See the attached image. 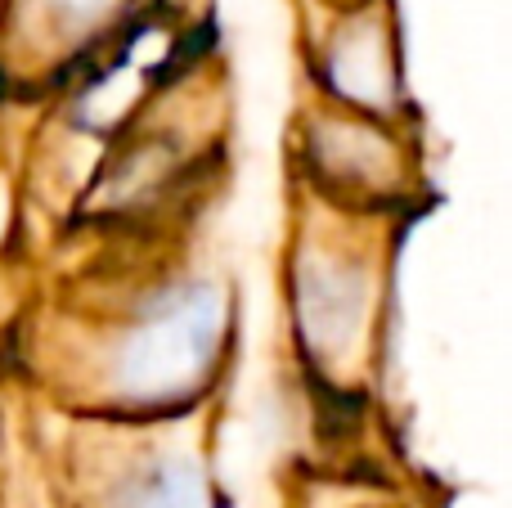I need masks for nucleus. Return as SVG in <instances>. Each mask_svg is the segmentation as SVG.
Instances as JSON below:
<instances>
[{"label": "nucleus", "instance_id": "1", "mask_svg": "<svg viewBox=\"0 0 512 508\" xmlns=\"http://www.w3.org/2000/svg\"><path fill=\"white\" fill-rule=\"evenodd\" d=\"M230 311L216 284H176L149 297L108 356V396L122 410H176L216 374Z\"/></svg>", "mask_w": 512, "mask_h": 508}, {"label": "nucleus", "instance_id": "2", "mask_svg": "<svg viewBox=\"0 0 512 508\" xmlns=\"http://www.w3.org/2000/svg\"><path fill=\"white\" fill-rule=\"evenodd\" d=\"M369 270L355 261L301 257L297 270V320L301 338L315 356L342 365L351 351H360L364 324H369Z\"/></svg>", "mask_w": 512, "mask_h": 508}, {"label": "nucleus", "instance_id": "3", "mask_svg": "<svg viewBox=\"0 0 512 508\" xmlns=\"http://www.w3.org/2000/svg\"><path fill=\"white\" fill-rule=\"evenodd\" d=\"M396 149L400 144L382 126L355 117H324L310 131V162L319 167V176L342 194L360 198H387L400 189L405 162Z\"/></svg>", "mask_w": 512, "mask_h": 508}, {"label": "nucleus", "instance_id": "4", "mask_svg": "<svg viewBox=\"0 0 512 508\" xmlns=\"http://www.w3.org/2000/svg\"><path fill=\"white\" fill-rule=\"evenodd\" d=\"M328 81L337 86L342 99L373 108V113H382L396 99V54H391L387 32L373 18H355L333 36Z\"/></svg>", "mask_w": 512, "mask_h": 508}, {"label": "nucleus", "instance_id": "5", "mask_svg": "<svg viewBox=\"0 0 512 508\" xmlns=\"http://www.w3.org/2000/svg\"><path fill=\"white\" fill-rule=\"evenodd\" d=\"M113 508H212V495L189 459H158L122 486Z\"/></svg>", "mask_w": 512, "mask_h": 508}, {"label": "nucleus", "instance_id": "6", "mask_svg": "<svg viewBox=\"0 0 512 508\" xmlns=\"http://www.w3.org/2000/svg\"><path fill=\"white\" fill-rule=\"evenodd\" d=\"M122 5V0H45L50 9V23L63 32H77V27H95L99 18H108V9Z\"/></svg>", "mask_w": 512, "mask_h": 508}]
</instances>
